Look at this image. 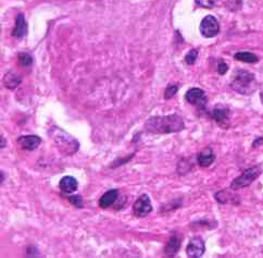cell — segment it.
I'll list each match as a JSON object with an SVG mask.
<instances>
[{"label": "cell", "mask_w": 263, "mask_h": 258, "mask_svg": "<svg viewBox=\"0 0 263 258\" xmlns=\"http://www.w3.org/2000/svg\"><path fill=\"white\" fill-rule=\"evenodd\" d=\"M185 128L184 120L177 113L151 117L146 121L145 131L153 134H170L181 132Z\"/></svg>", "instance_id": "6da1fadb"}, {"label": "cell", "mask_w": 263, "mask_h": 258, "mask_svg": "<svg viewBox=\"0 0 263 258\" xmlns=\"http://www.w3.org/2000/svg\"><path fill=\"white\" fill-rule=\"evenodd\" d=\"M230 87L238 94L249 96L253 94L259 87V83L255 75L247 70H236L230 81Z\"/></svg>", "instance_id": "7a4b0ae2"}, {"label": "cell", "mask_w": 263, "mask_h": 258, "mask_svg": "<svg viewBox=\"0 0 263 258\" xmlns=\"http://www.w3.org/2000/svg\"><path fill=\"white\" fill-rule=\"evenodd\" d=\"M50 138L59 151L64 156H71L79 151L80 143L73 137L59 127H53L49 131Z\"/></svg>", "instance_id": "3957f363"}, {"label": "cell", "mask_w": 263, "mask_h": 258, "mask_svg": "<svg viewBox=\"0 0 263 258\" xmlns=\"http://www.w3.org/2000/svg\"><path fill=\"white\" fill-rule=\"evenodd\" d=\"M261 173H262V169L259 165L248 168V169H246L245 171H242L239 177H237L236 179L233 180L232 183H230L229 189L233 191H238L240 189L247 188V186L254 182L255 180L260 177Z\"/></svg>", "instance_id": "277c9868"}, {"label": "cell", "mask_w": 263, "mask_h": 258, "mask_svg": "<svg viewBox=\"0 0 263 258\" xmlns=\"http://www.w3.org/2000/svg\"><path fill=\"white\" fill-rule=\"evenodd\" d=\"M199 30L203 37L212 38L220 33V24L213 16H207L200 22Z\"/></svg>", "instance_id": "5b68a950"}, {"label": "cell", "mask_w": 263, "mask_h": 258, "mask_svg": "<svg viewBox=\"0 0 263 258\" xmlns=\"http://www.w3.org/2000/svg\"><path fill=\"white\" fill-rule=\"evenodd\" d=\"M152 210V205L150 198L147 194H143L139 196L136 202L133 205V212L137 218H144L147 215H149Z\"/></svg>", "instance_id": "8992f818"}, {"label": "cell", "mask_w": 263, "mask_h": 258, "mask_svg": "<svg viewBox=\"0 0 263 258\" xmlns=\"http://www.w3.org/2000/svg\"><path fill=\"white\" fill-rule=\"evenodd\" d=\"M185 99L190 105H194L198 108H204L207 105V96L201 88H190L185 94Z\"/></svg>", "instance_id": "52a82bcc"}, {"label": "cell", "mask_w": 263, "mask_h": 258, "mask_svg": "<svg viewBox=\"0 0 263 258\" xmlns=\"http://www.w3.org/2000/svg\"><path fill=\"white\" fill-rule=\"evenodd\" d=\"M204 251H206V245L200 236L192 237L186 247V253L190 258H199L204 254Z\"/></svg>", "instance_id": "ba28073f"}, {"label": "cell", "mask_w": 263, "mask_h": 258, "mask_svg": "<svg viewBox=\"0 0 263 258\" xmlns=\"http://www.w3.org/2000/svg\"><path fill=\"white\" fill-rule=\"evenodd\" d=\"M18 143L23 150L34 151L41 145L42 140L37 135H23V137L18 139Z\"/></svg>", "instance_id": "9c48e42d"}, {"label": "cell", "mask_w": 263, "mask_h": 258, "mask_svg": "<svg viewBox=\"0 0 263 258\" xmlns=\"http://www.w3.org/2000/svg\"><path fill=\"white\" fill-rule=\"evenodd\" d=\"M211 115H212V118L216 123L221 125L226 124L229 121V109L224 106H216L212 110Z\"/></svg>", "instance_id": "30bf717a"}, {"label": "cell", "mask_w": 263, "mask_h": 258, "mask_svg": "<svg viewBox=\"0 0 263 258\" xmlns=\"http://www.w3.org/2000/svg\"><path fill=\"white\" fill-rule=\"evenodd\" d=\"M78 180L71 176H67L61 179V181L59 183V188L60 190L66 193V194H73V193L78 190Z\"/></svg>", "instance_id": "8fae6325"}, {"label": "cell", "mask_w": 263, "mask_h": 258, "mask_svg": "<svg viewBox=\"0 0 263 258\" xmlns=\"http://www.w3.org/2000/svg\"><path fill=\"white\" fill-rule=\"evenodd\" d=\"M119 198V191L118 190H110L106 192L104 195L99 199V206L102 209H107L118 201Z\"/></svg>", "instance_id": "7c38bea8"}, {"label": "cell", "mask_w": 263, "mask_h": 258, "mask_svg": "<svg viewBox=\"0 0 263 258\" xmlns=\"http://www.w3.org/2000/svg\"><path fill=\"white\" fill-rule=\"evenodd\" d=\"M181 244H182V237L179 235H173L169 243L165 245L164 247V254L165 256L173 257L177 254V251L181 248Z\"/></svg>", "instance_id": "4fadbf2b"}, {"label": "cell", "mask_w": 263, "mask_h": 258, "mask_svg": "<svg viewBox=\"0 0 263 258\" xmlns=\"http://www.w3.org/2000/svg\"><path fill=\"white\" fill-rule=\"evenodd\" d=\"M214 160L215 155L211 148H206V150L198 154L197 156V163L201 167H209L213 164Z\"/></svg>", "instance_id": "5bb4252c"}, {"label": "cell", "mask_w": 263, "mask_h": 258, "mask_svg": "<svg viewBox=\"0 0 263 258\" xmlns=\"http://www.w3.org/2000/svg\"><path fill=\"white\" fill-rule=\"evenodd\" d=\"M28 33V25L27 22H25L24 16L22 14L18 15L17 20H16V27L14 29V32H12V35L18 38H22Z\"/></svg>", "instance_id": "9a60e30c"}, {"label": "cell", "mask_w": 263, "mask_h": 258, "mask_svg": "<svg viewBox=\"0 0 263 258\" xmlns=\"http://www.w3.org/2000/svg\"><path fill=\"white\" fill-rule=\"evenodd\" d=\"M21 82H22L21 77L16 72H12V71H9V72L4 76L5 86L9 89H15L16 87L20 85Z\"/></svg>", "instance_id": "2e32d148"}, {"label": "cell", "mask_w": 263, "mask_h": 258, "mask_svg": "<svg viewBox=\"0 0 263 258\" xmlns=\"http://www.w3.org/2000/svg\"><path fill=\"white\" fill-rule=\"evenodd\" d=\"M234 58L236 60L246 63H256L259 61V57L250 51H239V53L235 54Z\"/></svg>", "instance_id": "e0dca14e"}, {"label": "cell", "mask_w": 263, "mask_h": 258, "mask_svg": "<svg viewBox=\"0 0 263 258\" xmlns=\"http://www.w3.org/2000/svg\"><path fill=\"white\" fill-rule=\"evenodd\" d=\"M224 2H225V0H195L197 6L206 9H212L216 7V6H220Z\"/></svg>", "instance_id": "ac0fdd59"}, {"label": "cell", "mask_w": 263, "mask_h": 258, "mask_svg": "<svg viewBox=\"0 0 263 258\" xmlns=\"http://www.w3.org/2000/svg\"><path fill=\"white\" fill-rule=\"evenodd\" d=\"M215 199H216V202H219L221 204H226L228 203L229 201H233L234 199V196L230 194L229 192L227 191H220V192H217L216 194L214 195Z\"/></svg>", "instance_id": "d6986e66"}, {"label": "cell", "mask_w": 263, "mask_h": 258, "mask_svg": "<svg viewBox=\"0 0 263 258\" xmlns=\"http://www.w3.org/2000/svg\"><path fill=\"white\" fill-rule=\"evenodd\" d=\"M18 59H19V63H20V66L25 67V68L31 67L32 64H33V58H32V56L27 54V53L19 54Z\"/></svg>", "instance_id": "ffe728a7"}, {"label": "cell", "mask_w": 263, "mask_h": 258, "mask_svg": "<svg viewBox=\"0 0 263 258\" xmlns=\"http://www.w3.org/2000/svg\"><path fill=\"white\" fill-rule=\"evenodd\" d=\"M197 58H198V50L191 49L188 51L187 55L185 56V62L189 64V66H192V64H195Z\"/></svg>", "instance_id": "44dd1931"}, {"label": "cell", "mask_w": 263, "mask_h": 258, "mask_svg": "<svg viewBox=\"0 0 263 258\" xmlns=\"http://www.w3.org/2000/svg\"><path fill=\"white\" fill-rule=\"evenodd\" d=\"M178 92V85H170L165 88L164 91V98L170 99L172 97H174L175 94Z\"/></svg>", "instance_id": "7402d4cb"}, {"label": "cell", "mask_w": 263, "mask_h": 258, "mask_svg": "<svg viewBox=\"0 0 263 258\" xmlns=\"http://www.w3.org/2000/svg\"><path fill=\"white\" fill-rule=\"evenodd\" d=\"M69 201L71 204H73L75 207L78 208H82L83 206H84V203H83V198L80 195H73V196H70L69 197Z\"/></svg>", "instance_id": "603a6c76"}, {"label": "cell", "mask_w": 263, "mask_h": 258, "mask_svg": "<svg viewBox=\"0 0 263 258\" xmlns=\"http://www.w3.org/2000/svg\"><path fill=\"white\" fill-rule=\"evenodd\" d=\"M228 71V66L227 64L224 62V61H221L219 63V66H217V73L221 74V75H224Z\"/></svg>", "instance_id": "cb8c5ba5"}, {"label": "cell", "mask_w": 263, "mask_h": 258, "mask_svg": "<svg viewBox=\"0 0 263 258\" xmlns=\"http://www.w3.org/2000/svg\"><path fill=\"white\" fill-rule=\"evenodd\" d=\"M262 143H263V138H259V139H256V140L254 141V143L252 144V146H253V147H256V146L262 144Z\"/></svg>", "instance_id": "d4e9b609"}, {"label": "cell", "mask_w": 263, "mask_h": 258, "mask_svg": "<svg viewBox=\"0 0 263 258\" xmlns=\"http://www.w3.org/2000/svg\"><path fill=\"white\" fill-rule=\"evenodd\" d=\"M260 99H261L262 104H263V91H262V92H261V94H260Z\"/></svg>", "instance_id": "484cf974"}]
</instances>
